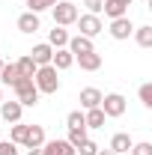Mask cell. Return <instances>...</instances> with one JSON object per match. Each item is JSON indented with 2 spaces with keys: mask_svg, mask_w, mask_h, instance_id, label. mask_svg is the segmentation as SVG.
<instances>
[{
  "mask_svg": "<svg viewBox=\"0 0 152 155\" xmlns=\"http://www.w3.org/2000/svg\"><path fill=\"white\" fill-rule=\"evenodd\" d=\"M33 84H36L39 96L45 93V96H54L60 90V78H57V69L54 66H39L36 75H33Z\"/></svg>",
  "mask_w": 152,
  "mask_h": 155,
  "instance_id": "1",
  "label": "cell"
},
{
  "mask_svg": "<svg viewBox=\"0 0 152 155\" xmlns=\"http://www.w3.org/2000/svg\"><path fill=\"white\" fill-rule=\"evenodd\" d=\"M12 90H15V101H18L21 107L39 104V90H36V84H33V78H18L12 84Z\"/></svg>",
  "mask_w": 152,
  "mask_h": 155,
  "instance_id": "2",
  "label": "cell"
},
{
  "mask_svg": "<svg viewBox=\"0 0 152 155\" xmlns=\"http://www.w3.org/2000/svg\"><path fill=\"white\" fill-rule=\"evenodd\" d=\"M51 15H54V24H57V27H72L81 12H78L75 3H69V0H57V3L51 6Z\"/></svg>",
  "mask_w": 152,
  "mask_h": 155,
  "instance_id": "3",
  "label": "cell"
},
{
  "mask_svg": "<svg viewBox=\"0 0 152 155\" xmlns=\"http://www.w3.org/2000/svg\"><path fill=\"white\" fill-rule=\"evenodd\" d=\"M101 110H104V116L107 119H116V116L125 114V96H119V93H107V96H101V104H98Z\"/></svg>",
  "mask_w": 152,
  "mask_h": 155,
  "instance_id": "4",
  "label": "cell"
},
{
  "mask_svg": "<svg viewBox=\"0 0 152 155\" xmlns=\"http://www.w3.org/2000/svg\"><path fill=\"white\" fill-rule=\"evenodd\" d=\"M75 24H78V30H81V36H87V39H95L101 30H104L101 18H98V15H90V12H87V15H78Z\"/></svg>",
  "mask_w": 152,
  "mask_h": 155,
  "instance_id": "5",
  "label": "cell"
},
{
  "mask_svg": "<svg viewBox=\"0 0 152 155\" xmlns=\"http://www.w3.org/2000/svg\"><path fill=\"white\" fill-rule=\"evenodd\" d=\"M107 30H111V36H114L116 42H122V39H128V36L134 33V24H131L128 15H122V18H114V21H111V27H107Z\"/></svg>",
  "mask_w": 152,
  "mask_h": 155,
  "instance_id": "6",
  "label": "cell"
},
{
  "mask_svg": "<svg viewBox=\"0 0 152 155\" xmlns=\"http://www.w3.org/2000/svg\"><path fill=\"white\" fill-rule=\"evenodd\" d=\"M27 57L33 60L36 66H51V57H54V48H51L48 42H39V45H33V51H30Z\"/></svg>",
  "mask_w": 152,
  "mask_h": 155,
  "instance_id": "7",
  "label": "cell"
},
{
  "mask_svg": "<svg viewBox=\"0 0 152 155\" xmlns=\"http://www.w3.org/2000/svg\"><path fill=\"white\" fill-rule=\"evenodd\" d=\"M78 101H81L84 110H93V107L101 104V90H98V87H84L81 96H78Z\"/></svg>",
  "mask_w": 152,
  "mask_h": 155,
  "instance_id": "8",
  "label": "cell"
},
{
  "mask_svg": "<svg viewBox=\"0 0 152 155\" xmlns=\"http://www.w3.org/2000/svg\"><path fill=\"white\" fill-rule=\"evenodd\" d=\"M42 143H45V128L42 125H27V134L21 140V146L24 149H39Z\"/></svg>",
  "mask_w": 152,
  "mask_h": 155,
  "instance_id": "9",
  "label": "cell"
},
{
  "mask_svg": "<svg viewBox=\"0 0 152 155\" xmlns=\"http://www.w3.org/2000/svg\"><path fill=\"white\" fill-rule=\"evenodd\" d=\"M69 51H72V57H81V54H90V51H95V45H93V39H87V36H72L69 39V45H66Z\"/></svg>",
  "mask_w": 152,
  "mask_h": 155,
  "instance_id": "10",
  "label": "cell"
},
{
  "mask_svg": "<svg viewBox=\"0 0 152 155\" xmlns=\"http://www.w3.org/2000/svg\"><path fill=\"white\" fill-rule=\"evenodd\" d=\"M18 30H21V33H27V36H33L36 30H42L39 15H36V12H21V15H18Z\"/></svg>",
  "mask_w": 152,
  "mask_h": 155,
  "instance_id": "11",
  "label": "cell"
},
{
  "mask_svg": "<svg viewBox=\"0 0 152 155\" xmlns=\"http://www.w3.org/2000/svg\"><path fill=\"white\" fill-rule=\"evenodd\" d=\"M51 66H54L57 72H66V69H72V66H75V57H72V51H69V48H57V51H54V57H51Z\"/></svg>",
  "mask_w": 152,
  "mask_h": 155,
  "instance_id": "12",
  "label": "cell"
},
{
  "mask_svg": "<svg viewBox=\"0 0 152 155\" xmlns=\"http://www.w3.org/2000/svg\"><path fill=\"white\" fill-rule=\"evenodd\" d=\"M21 114H24V107H21L18 101H0V116H3V122H21Z\"/></svg>",
  "mask_w": 152,
  "mask_h": 155,
  "instance_id": "13",
  "label": "cell"
},
{
  "mask_svg": "<svg viewBox=\"0 0 152 155\" xmlns=\"http://www.w3.org/2000/svg\"><path fill=\"white\" fill-rule=\"evenodd\" d=\"M75 63L84 69V72H98V69H101V54H98V51H90V54L75 57Z\"/></svg>",
  "mask_w": 152,
  "mask_h": 155,
  "instance_id": "14",
  "label": "cell"
},
{
  "mask_svg": "<svg viewBox=\"0 0 152 155\" xmlns=\"http://www.w3.org/2000/svg\"><path fill=\"white\" fill-rule=\"evenodd\" d=\"M131 134H128V131H116L114 137H111V149H114L116 155H125L128 152V149H131Z\"/></svg>",
  "mask_w": 152,
  "mask_h": 155,
  "instance_id": "15",
  "label": "cell"
},
{
  "mask_svg": "<svg viewBox=\"0 0 152 155\" xmlns=\"http://www.w3.org/2000/svg\"><path fill=\"white\" fill-rule=\"evenodd\" d=\"M101 12L107 15V18H122V15H128V6L125 3H119V0H101Z\"/></svg>",
  "mask_w": 152,
  "mask_h": 155,
  "instance_id": "16",
  "label": "cell"
},
{
  "mask_svg": "<svg viewBox=\"0 0 152 155\" xmlns=\"http://www.w3.org/2000/svg\"><path fill=\"white\" fill-rule=\"evenodd\" d=\"M69 39H72V36H69V30L54 24V30L48 33V45H51V48L57 51V48H66V45H69Z\"/></svg>",
  "mask_w": 152,
  "mask_h": 155,
  "instance_id": "17",
  "label": "cell"
},
{
  "mask_svg": "<svg viewBox=\"0 0 152 155\" xmlns=\"http://www.w3.org/2000/svg\"><path fill=\"white\" fill-rule=\"evenodd\" d=\"M104 110L101 107H93V110H84V125L87 128H104Z\"/></svg>",
  "mask_w": 152,
  "mask_h": 155,
  "instance_id": "18",
  "label": "cell"
},
{
  "mask_svg": "<svg viewBox=\"0 0 152 155\" xmlns=\"http://www.w3.org/2000/svg\"><path fill=\"white\" fill-rule=\"evenodd\" d=\"M134 39H137V45L140 48H152V27L149 24H143V27H134Z\"/></svg>",
  "mask_w": 152,
  "mask_h": 155,
  "instance_id": "19",
  "label": "cell"
},
{
  "mask_svg": "<svg viewBox=\"0 0 152 155\" xmlns=\"http://www.w3.org/2000/svg\"><path fill=\"white\" fill-rule=\"evenodd\" d=\"M15 69H18V75H21V78H33L39 66H36V63H33L30 57H21L18 63H15Z\"/></svg>",
  "mask_w": 152,
  "mask_h": 155,
  "instance_id": "20",
  "label": "cell"
},
{
  "mask_svg": "<svg viewBox=\"0 0 152 155\" xmlns=\"http://www.w3.org/2000/svg\"><path fill=\"white\" fill-rule=\"evenodd\" d=\"M18 78H21V75H18V69H15V63H3V69H0V81H3V84H9V87H12Z\"/></svg>",
  "mask_w": 152,
  "mask_h": 155,
  "instance_id": "21",
  "label": "cell"
},
{
  "mask_svg": "<svg viewBox=\"0 0 152 155\" xmlns=\"http://www.w3.org/2000/svg\"><path fill=\"white\" fill-rule=\"evenodd\" d=\"M24 134H27V122H12V131H9V140H12L15 146H21Z\"/></svg>",
  "mask_w": 152,
  "mask_h": 155,
  "instance_id": "22",
  "label": "cell"
},
{
  "mask_svg": "<svg viewBox=\"0 0 152 155\" xmlns=\"http://www.w3.org/2000/svg\"><path fill=\"white\" fill-rule=\"evenodd\" d=\"M72 146H75V152H78V146L87 140V128H69V137H66Z\"/></svg>",
  "mask_w": 152,
  "mask_h": 155,
  "instance_id": "23",
  "label": "cell"
},
{
  "mask_svg": "<svg viewBox=\"0 0 152 155\" xmlns=\"http://www.w3.org/2000/svg\"><path fill=\"white\" fill-rule=\"evenodd\" d=\"M54 3H57V0H27V12H45V9H51V6H54Z\"/></svg>",
  "mask_w": 152,
  "mask_h": 155,
  "instance_id": "24",
  "label": "cell"
},
{
  "mask_svg": "<svg viewBox=\"0 0 152 155\" xmlns=\"http://www.w3.org/2000/svg\"><path fill=\"white\" fill-rule=\"evenodd\" d=\"M51 146H54V152H57V155H78L75 146H72L69 140H51Z\"/></svg>",
  "mask_w": 152,
  "mask_h": 155,
  "instance_id": "25",
  "label": "cell"
},
{
  "mask_svg": "<svg viewBox=\"0 0 152 155\" xmlns=\"http://www.w3.org/2000/svg\"><path fill=\"white\" fill-rule=\"evenodd\" d=\"M66 125L69 128H87L84 125V110H72V114L66 116Z\"/></svg>",
  "mask_w": 152,
  "mask_h": 155,
  "instance_id": "26",
  "label": "cell"
},
{
  "mask_svg": "<svg viewBox=\"0 0 152 155\" xmlns=\"http://www.w3.org/2000/svg\"><path fill=\"white\" fill-rule=\"evenodd\" d=\"M137 96H140V101H143V107H152V84H140Z\"/></svg>",
  "mask_w": 152,
  "mask_h": 155,
  "instance_id": "27",
  "label": "cell"
},
{
  "mask_svg": "<svg viewBox=\"0 0 152 155\" xmlns=\"http://www.w3.org/2000/svg\"><path fill=\"white\" fill-rule=\"evenodd\" d=\"M95 152H98V143H95V140H90V137L78 146V155H95Z\"/></svg>",
  "mask_w": 152,
  "mask_h": 155,
  "instance_id": "28",
  "label": "cell"
},
{
  "mask_svg": "<svg viewBox=\"0 0 152 155\" xmlns=\"http://www.w3.org/2000/svg\"><path fill=\"white\" fill-rule=\"evenodd\" d=\"M131 155H152V143L149 140H143V143H131Z\"/></svg>",
  "mask_w": 152,
  "mask_h": 155,
  "instance_id": "29",
  "label": "cell"
},
{
  "mask_svg": "<svg viewBox=\"0 0 152 155\" xmlns=\"http://www.w3.org/2000/svg\"><path fill=\"white\" fill-rule=\"evenodd\" d=\"M0 155H18V146L12 140H0Z\"/></svg>",
  "mask_w": 152,
  "mask_h": 155,
  "instance_id": "30",
  "label": "cell"
},
{
  "mask_svg": "<svg viewBox=\"0 0 152 155\" xmlns=\"http://www.w3.org/2000/svg\"><path fill=\"white\" fill-rule=\"evenodd\" d=\"M84 6H87L90 15H98V12H101V0H84Z\"/></svg>",
  "mask_w": 152,
  "mask_h": 155,
  "instance_id": "31",
  "label": "cell"
},
{
  "mask_svg": "<svg viewBox=\"0 0 152 155\" xmlns=\"http://www.w3.org/2000/svg\"><path fill=\"white\" fill-rule=\"evenodd\" d=\"M95 155H116V152H114V149H111V146H107V149H98V152H95Z\"/></svg>",
  "mask_w": 152,
  "mask_h": 155,
  "instance_id": "32",
  "label": "cell"
},
{
  "mask_svg": "<svg viewBox=\"0 0 152 155\" xmlns=\"http://www.w3.org/2000/svg\"><path fill=\"white\" fill-rule=\"evenodd\" d=\"M27 155H42V146L39 149H27Z\"/></svg>",
  "mask_w": 152,
  "mask_h": 155,
  "instance_id": "33",
  "label": "cell"
},
{
  "mask_svg": "<svg viewBox=\"0 0 152 155\" xmlns=\"http://www.w3.org/2000/svg\"><path fill=\"white\" fill-rule=\"evenodd\" d=\"M119 3H125V6H131V3H134V0H119Z\"/></svg>",
  "mask_w": 152,
  "mask_h": 155,
  "instance_id": "34",
  "label": "cell"
},
{
  "mask_svg": "<svg viewBox=\"0 0 152 155\" xmlns=\"http://www.w3.org/2000/svg\"><path fill=\"white\" fill-rule=\"evenodd\" d=\"M0 101H3V90H0Z\"/></svg>",
  "mask_w": 152,
  "mask_h": 155,
  "instance_id": "35",
  "label": "cell"
},
{
  "mask_svg": "<svg viewBox=\"0 0 152 155\" xmlns=\"http://www.w3.org/2000/svg\"><path fill=\"white\" fill-rule=\"evenodd\" d=\"M0 69H3V60H0Z\"/></svg>",
  "mask_w": 152,
  "mask_h": 155,
  "instance_id": "36",
  "label": "cell"
}]
</instances>
